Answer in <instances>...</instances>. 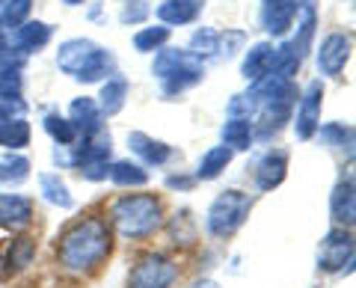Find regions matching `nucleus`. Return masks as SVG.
<instances>
[{"label":"nucleus","mask_w":356,"mask_h":288,"mask_svg":"<svg viewBox=\"0 0 356 288\" xmlns=\"http://www.w3.org/2000/svg\"><path fill=\"white\" fill-rule=\"evenodd\" d=\"M113 229H110L107 217L102 214H86L69 223L57 238V268L63 273L74 276V280H86V276L98 273L107 264L110 253H113Z\"/></svg>","instance_id":"f257e3e1"},{"label":"nucleus","mask_w":356,"mask_h":288,"mask_svg":"<svg viewBox=\"0 0 356 288\" xmlns=\"http://www.w3.org/2000/svg\"><path fill=\"white\" fill-rule=\"evenodd\" d=\"M163 202L154 193H119L107 205V223L122 241H146L163 229Z\"/></svg>","instance_id":"f03ea898"},{"label":"nucleus","mask_w":356,"mask_h":288,"mask_svg":"<svg viewBox=\"0 0 356 288\" xmlns=\"http://www.w3.org/2000/svg\"><path fill=\"white\" fill-rule=\"evenodd\" d=\"M57 65L81 83L107 81V77L116 74L113 51L98 45L92 39H65L57 51Z\"/></svg>","instance_id":"7ed1b4c3"},{"label":"nucleus","mask_w":356,"mask_h":288,"mask_svg":"<svg viewBox=\"0 0 356 288\" xmlns=\"http://www.w3.org/2000/svg\"><path fill=\"white\" fill-rule=\"evenodd\" d=\"M152 74L161 81V93L166 98H175L196 86L205 77V63L196 60L191 51L178 48H161L152 63Z\"/></svg>","instance_id":"20e7f679"},{"label":"nucleus","mask_w":356,"mask_h":288,"mask_svg":"<svg viewBox=\"0 0 356 288\" xmlns=\"http://www.w3.org/2000/svg\"><path fill=\"white\" fill-rule=\"evenodd\" d=\"M250 211H252V196L250 193L235 191V187H232V191H222L205 211L208 238H214V241L232 238L243 223H247Z\"/></svg>","instance_id":"39448f33"},{"label":"nucleus","mask_w":356,"mask_h":288,"mask_svg":"<svg viewBox=\"0 0 356 288\" xmlns=\"http://www.w3.org/2000/svg\"><path fill=\"white\" fill-rule=\"evenodd\" d=\"M181 276V268L172 256L161 250H149L128 271V288H172Z\"/></svg>","instance_id":"423d86ee"},{"label":"nucleus","mask_w":356,"mask_h":288,"mask_svg":"<svg viewBox=\"0 0 356 288\" xmlns=\"http://www.w3.org/2000/svg\"><path fill=\"white\" fill-rule=\"evenodd\" d=\"M350 268H353V235H350V229L332 226L318 247V271L344 273Z\"/></svg>","instance_id":"0eeeda50"},{"label":"nucleus","mask_w":356,"mask_h":288,"mask_svg":"<svg viewBox=\"0 0 356 288\" xmlns=\"http://www.w3.org/2000/svg\"><path fill=\"white\" fill-rule=\"evenodd\" d=\"M321 107H324V83L312 81L303 95L297 98V116H294V134L300 140H312L321 125Z\"/></svg>","instance_id":"6e6552de"},{"label":"nucleus","mask_w":356,"mask_h":288,"mask_svg":"<svg viewBox=\"0 0 356 288\" xmlns=\"http://www.w3.org/2000/svg\"><path fill=\"white\" fill-rule=\"evenodd\" d=\"M350 60V36L341 30H332L321 39L318 48V72L327 77H339L344 72V65Z\"/></svg>","instance_id":"1a4fd4ad"},{"label":"nucleus","mask_w":356,"mask_h":288,"mask_svg":"<svg viewBox=\"0 0 356 288\" xmlns=\"http://www.w3.org/2000/svg\"><path fill=\"white\" fill-rule=\"evenodd\" d=\"M36 220V205L24 193H0V229L24 232Z\"/></svg>","instance_id":"9d476101"},{"label":"nucleus","mask_w":356,"mask_h":288,"mask_svg":"<svg viewBox=\"0 0 356 288\" xmlns=\"http://www.w3.org/2000/svg\"><path fill=\"white\" fill-rule=\"evenodd\" d=\"M285 175H288V152L270 149V152L261 154L259 163H255L252 179H255V187H259L261 193H267V191H273V187H280L285 182Z\"/></svg>","instance_id":"9b49d317"},{"label":"nucleus","mask_w":356,"mask_h":288,"mask_svg":"<svg viewBox=\"0 0 356 288\" xmlns=\"http://www.w3.org/2000/svg\"><path fill=\"white\" fill-rule=\"evenodd\" d=\"M102 119H104V113H102V107H98L95 98L77 95L74 102L69 104V122L77 131V140H81V137H92V134H98V131H104Z\"/></svg>","instance_id":"f8f14e48"},{"label":"nucleus","mask_w":356,"mask_h":288,"mask_svg":"<svg viewBox=\"0 0 356 288\" xmlns=\"http://www.w3.org/2000/svg\"><path fill=\"white\" fill-rule=\"evenodd\" d=\"M330 217L332 223L341 226V229H350L353 226V217H356V196H353V175H341L336 182L330 193Z\"/></svg>","instance_id":"ddd939ff"},{"label":"nucleus","mask_w":356,"mask_h":288,"mask_svg":"<svg viewBox=\"0 0 356 288\" xmlns=\"http://www.w3.org/2000/svg\"><path fill=\"white\" fill-rule=\"evenodd\" d=\"M21 65H24V57H21L13 45L0 54V98H3V102L21 98V86H24Z\"/></svg>","instance_id":"4468645a"},{"label":"nucleus","mask_w":356,"mask_h":288,"mask_svg":"<svg viewBox=\"0 0 356 288\" xmlns=\"http://www.w3.org/2000/svg\"><path fill=\"white\" fill-rule=\"evenodd\" d=\"M273 65H276V45L273 42H255V45L247 48V54H243L241 74L255 83V81H261V77L273 74Z\"/></svg>","instance_id":"2eb2a0df"},{"label":"nucleus","mask_w":356,"mask_h":288,"mask_svg":"<svg viewBox=\"0 0 356 288\" xmlns=\"http://www.w3.org/2000/svg\"><path fill=\"white\" fill-rule=\"evenodd\" d=\"M128 146L143 163H146V167H163V163H170L172 154H175L172 146H166L163 140H154L149 134H143V131H131Z\"/></svg>","instance_id":"dca6fc26"},{"label":"nucleus","mask_w":356,"mask_h":288,"mask_svg":"<svg viewBox=\"0 0 356 288\" xmlns=\"http://www.w3.org/2000/svg\"><path fill=\"white\" fill-rule=\"evenodd\" d=\"M51 36H54L51 24H44V21H24V24L15 27V33L9 36V45H13L21 57H27L33 51H42L51 42Z\"/></svg>","instance_id":"f3484780"},{"label":"nucleus","mask_w":356,"mask_h":288,"mask_svg":"<svg viewBox=\"0 0 356 288\" xmlns=\"http://www.w3.org/2000/svg\"><path fill=\"white\" fill-rule=\"evenodd\" d=\"M315 137H318L321 146L330 149L332 154H339V158H344V161L353 158V125H348V122H327V125H318Z\"/></svg>","instance_id":"a211bd4d"},{"label":"nucleus","mask_w":356,"mask_h":288,"mask_svg":"<svg viewBox=\"0 0 356 288\" xmlns=\"http://www.w3.org/2000/svg\"><path fill=\"white\" fill-rule=\"evenodd\" d=\"M205 0H163L158 6V18L163 27H184L202 15Z\"/></svg>","instance_id":"6ab92c4d"},{"label":"nucleus","mask_w":356,"mask_h":288,"mask_svg":"<svg viewBox=\"0 0 356 288\" xmlns=\"http://www.w3.org/2000/svg\"><path fill=\"white\" fill-rule=\"evenodd\" d=\"M33 259H36V238L33 235H18L13 238L3 247V256H0V262H3V271L6 273H21V271H27Z\"/></svg>","instance_id":"aec40b11"},{"label":"nucleus","mask_w":356,"mask_h":288,"mask_svg":"<svg viewBox=\"0 0 356 288\" xmlns=\"http://www.w3.org/2000/svg\"><path fill=\"white\" fill-rule=\"evenodd\" d=\"M163 229H166V235H170L172 247H193L199 241V223L191 214V208H181V211H175L172 217H166Z\"/></svg>","instance_id":"412c9836"},{"label":"nucleus","mask_w":356,"mask_h":288,"mask_svg":"<svg viewBox=\"0 0 356 288\" xmlns=\"http://www.w3.org/2000/svg\"><path fill=\"white\" fill-rule=\"evenodd\" d=\"M36 182H39V193H42V199L48 205L63 208V211H72L74 208V196L69 191V184L63 182L60 173H39Z\"/></svg>","instance_id":"4be33fe9"},{"label":"nucleus","mask_w":356,"mask_h":288,"mask_svg":"<svg viewBox=\"0 0 356 288\" xmlns=\"http://www.w3.org/2000/svg\"><path fill=\"white\" fill-rule=\"evenodd\" d=\"M232 158H235V152H232L229 146H222V143H220V146H211L202 158H199L193 179L196 182H214V179H220L222 170L232 163Z\"/></svg>","instance_id":"5701e85b"},{"label":"nucleus","mask_w":356,"mask_h":288,"mask_svg":"<svg viewBox=\"0 0 356 288\" xmlns=\"http://www.w3.org/2000/svg\"><path fill=\"white\" fill-rule=\"evenodd\" d=\"M125 98H128V81L122 74L107 77L102 83V93H98V107H102L104 116H116L122 107H125Z\"/></svg>","instance_id":"b1692460"},{"label":"nucleus","mask_w":356,"mask_h":288,"mask_svg":"<svg viewBox=\"0 0 356 288\" xmlns=\"http://www.w3.org/2000/svg\"><path fill=\"white\" fill-rule=\"evenodd\" d=\"M107 179L116 187H146L149 184V170L134 161H113L110 163Z\"/></svg>","instance_id":"393cba45"},{"label":"nucleus","mask_w":356,"mask_h":288,"mask_svg":"<svg viewBox=\"0 0 356 288\" xmlns=\"http://www.w3.org/2000/svg\"><path fill=\"white\" fill-rule=\"evenodd\" d=\"M222 146H229L232 152L238 149H250V143L255 140L252 137V122L247 116H229V122L222 125Z\"/></svg>","instance_id":"a878e982"},{"label":"nucleus","mask_w":356,"mask_h":288,"mask_svg":"<svg viewBox=\"0 0 356 288\" xmlns=\"http://www.w3.org/2000/svg\"><path fill=\"white\" fill-rule=\"evenodd\" d=\"M42 128H44V134L57 143V146H74V143H77V131H74V125L69 122V116H60L57 110L44 113Z\"/></svg>","instance_id":"bb28decb"},{"label":"nucleus","mask_w":356,"mask_h":288,"mask_svg":"<svg viewBox=\"0 0 356 288\" xmlns=\"http://www.w3.org/2000/svg\"><path fill=\"white\" fill-rule=\"evenodd\" d=\"M166 42H170V27L154 24V27H143L137 36H134V48L143 54H152V51L166 48Z\"/></svg>","instance_id":"cd10ccee"},{"label":"nucleus","mask_w":356,"mask_h":288,"mask_svg":"<svg viewBox=\"0 0 356 288\" xmlns=\"http://www.w3.org/2000/svg\"><path fill=\"white\" fill-rule=\"evenodd\" d=\"M217 39H220V33L217 30H211V27H199L193 36H191V54L196 60H211V57H217Z\"/></svg>","instance_id":"c85d7f7f"},{"label":"nucleus","mask_w":356,"mask_h":288,"mask_svg":"<svg viewBox=\"0 0 356 288\" xmlns=\"http://www.w3.org/2000/svg\"><path fill=\"white\" fill-rule=\"evenodd\" d=\"M30 175V161L24 154H6L0 161V182H9V184H21Z\"/></svg>","instance_id":"c756f323"},{"label":"nucleus","mask_w":356,"mask_h":288,"mask_svg":"<svg viewBox=\"0 0 356 288\" xmlns=\"http://www.w3.org/2000/svg\"><path fill=\"white\" fill-rule=\"evenodd\" d=\"M30 6H33V0H6L3 9H0V24L21 27L30 15Z\"/></svg>","instance_id":"7c9ffc66"},{"label":"nucleus","mask_w":356,"mask_h":288,"mask_svg":"<svg viewBox=\"0 0 356 288\" xmlns=\"http://www.w3.org/2000/svg\"><path fill=\"white\" fill-rule=\"evenodd\" d=\"M243 42H247V33H243V30H226V33H220V39H217V57L220 60L235 57V54L243 48Z\"/></svg>","instance_id":"2f4dec72"},{"label":"nucleus","mask_w":356,"mask_h":288,"mask_svg":"<svg viewBox=\"0 0 356 288\" xmlns=\"http://www.w3.org/2000/svg\"><path fill=\"white\" fill-rule=\"evenodd\" d=\"M149 0H122L119 9V21L122 24H140V21L149 18Z\"/></svg>","instance_id":"473e14b6"},{"label":"nucleus","mask_w":356,"mask_h":288,"mask_svg":"<svg viewBox=\"0 0 356 288\" xmlns=\"http://www.w3.org/2000/svg\"><path fill=\"white\" fill-rule=\"evenodd\" d=\"M193 184H196L193 175H184V173H178V175H166V187H170V191H191Z\"/></svg>","instance_id":"72a5a7b5"},{"label":"nucleus","mask_w":356,"mask_h":288,"mask_svg":"<svg viewBox=\"0 0 356 288\" xmlns=\"http://www.w3.org/2000/svg\"><path fill=\"white\" fill-rule=\"evenodd\" d=\"M191 288H220V282H214V280H208L205 276V280H196Z\"/></svg>","instance_id":"f704fd0d"},{"label":"nucleus","mask_w":356,"mask_h":288,"mask_svg":"<svg viewBox=\"0 0 356 288\" xmlns=\"http://www.w3.org/2000/svg\"><path fill=\"white\" fill-rule=\"evenodd\" d=\"M63 3H65V6H81L83 0H63Z\"/></svg>","instance_id":"c9c22d12"}]
</instances>
